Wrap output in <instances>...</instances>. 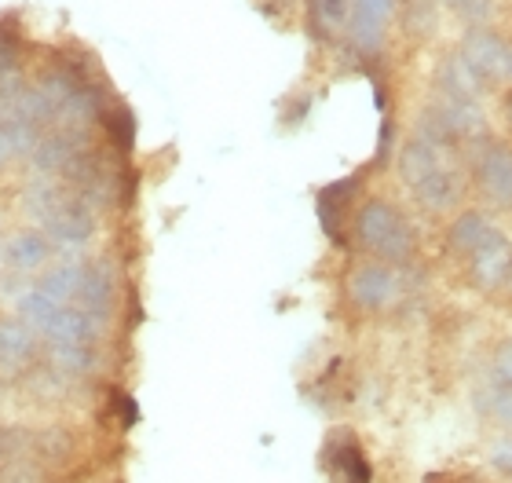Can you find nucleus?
Segmentation results:
<instances>
[{"mask_svg": "<svg viewBox=\"0 0 512 483\" xmlns=\"http://www.w3.org/2000/svg\"><path fill=\"white\" fill-rule=\"evenodd\" d=\"M52 257H55V246L48 242V235L37 224L15 227L0 242V264L11 275H37V271H44L52 264Z\"/></svg>", "mask_w": 512, "mask_h": 483, "instance_id": "f8f14e48", "label": "nucleus"}, {"mask_svg": "<svg viewBox=\"0 0 512 483\" xmlns=\"http://www.w3.org/2000/svg\"><path fill=\"white\" fill-rule=\"evenodd\" d=\"M469 180L483 194V202L512 213V143L483 140L472 154Z\"/></svg>", "mask_w": 512, "mask_h": 483, "instance_id": "39448f33", "label": "nucleus"}, {"mask_svg": "<svg viewBox=\"0 0 512 483\" xmlns=\"http://www.w3.org/2000/svg\"><path fill=\"white\" fill-rule=\"evenodd\" d=\"M447 161H450V151L421 140V136H410V140L399 147V154H395V172H399V180L414 191L417 183L428 180V176H432L436 169H443Z\"/></svg>", "mask_w": 512, "mask_h": 483, "instance_id": "6ab92c4d", "label": "nucleus"}, {"mask_svg": "<svg viewBox=\"0 0 512 483\" xmlns=\"http://www.w3.org/2000/svg\"><path fill=\"white\" fill-rule=\"evenodd\" d=\"M502 290H505V293H509V297H512V268H509V275H505V286H502Z\"/></svg>", "mask_w": 512, "mask_h": 483, "instance_id": "f704fd0d", "label": "nucleus"}, {"mask_svg": "<svg viewBox=\"0 0 512 483\" xmlns=\"http://www.w3.org/2000/svg\"><path fill=\"white\" fill-rule=\"evenodd\" d=\"M505 85H512V52H509V66H505Z\"/></svg>", "mask_w": 512, "mask_h": 483, "instance_id": "72a5a7b5", "label": "nucleus"}, {"mask_svg": "<svg viewBox=\"0 0 512 483\" xmlns=\"http://www.w3.org/2000/svg\"><path fill=\"white\" fill-rule=\"evenodd\" d=\"M494 231V220L487 209L480 205H472V209H458V213L450 216L447 231H443V246H447L450 257H469L480 249V242Z\"/></svg>", "mask_w": 512, "mask_h": 483, "instance_id": "f3484780", "label": "nucleus"}, {"mask_svg": "<svg viewBox=\"0 0 512 483\" xmlns=\"http://www.w3.org/2000/svg\"><path fill=\"white\" fill-rule=\"evenodd\" d=\"M439 4H447V8H454V4H458V0H439Z\"/></svg>", "mask_w": 512, "mask_h": 483, "instance_id": "c9c22d12", "label": "nucleus"}, {"mask_svg": "<svg viewBox=\"0 0 512 483\" xmlns=\"http://www.w3.org/2000/svg\"><path fill=\"white\" fill-rule=\"evenodd\" d=\"M491 381L512 388V341H502L491 355Z\"/></svg>", "mask_w": 512, "mask_h": 483, "instance_id": "cd10ccee", "label": "nucleus"}, {"mask_svg": "<svg viewBox=\"0 0 512 483\" xmlns=\"http://www.w3.org/2000/svg\"><path fill=\"white\" fill-rule=\"evenodd\" d=\"M99 136H103V147L110 154H118V158H132L136 151V140H139V121H136V110L128 107L125 99H114L107 107V114L99 118Z\"/></svg>", "mask_w": 512, "mask_h": 483, "instance_id": "412c9836", "label": "nucleus"}, {"mask_svg": "<svg viewBox=\"0 0 512 483\" xmlns=\"http://www.w3.org/2000/svg\"><path fill=\"white\" fill-rule=\"evenodd\" d=\"M26 88V85H22ZM19 88V92H22ZM19 92H8V88H0V118H4V114H8L11 110V103H15V96H19Z\"/></svg>", "mask_w": 512, "mask_h": 483, "instance_id": "2f4dec72", "label": "nucleus"}, {"mask_svg": "<svg viewBox=\"0 0 512 483\" xmlns=\"http://www.w3.org/2000/svg\"><path fill=\"white\" fill-rule=\"evenodd\" d=\"M359 191H363V176H344V180L319 187V194H315V213H319L322 235L330 238L337 249L352 246L348 238H352V213L359 205Z\"/></svg>", "mask_w": 512, "mask_h": 483, "instance_id": "423d86ee", "label": "nucleus"}, {"mask_svg": "<svg viewBox=\"0 0 512 483\" xmlns=\"http://www.w3.org/2000/svg\"><path fill=\"white\" fill-rule=\"evenodd\" d=\"M92 143H96V132L92 129H59V125H52V129L41 132V140L33 143V151L26 161L41 176H63L66 165L85 151V147H92Z\"/></svg>", "mask_w": 512, "mask_h": 483, "instance_id": "9b49d317", "label": "nucleus"}, {"mask_svg": "<svg viewBox=\"0 0 512 483\" xmlns=\"http://www.w3.org/2000/svg\"><path fill=\"white\" fill-rule=\"evenodd\" d=\"M0 483H41V469L26 462H11L8 469H0Z\"/></svg>", "mask_w": 512, "mask_h": 483, "instance_id": "c85d7f7f", "label": "nucleus"}, {"mask_svg": "<svg viewBox=\"0 0 512 483\" xmlns=\"http://www.w3.org/2000/svg\"><path fill=\"white\" fill-rule=\"evenodd\" d=\"M494 0H458L454 4V15H458L465 26H494Z\"/></svg>", "mask_w": 512, "mask_h": 483, "instance_id": "a878e982", "label": "nucleus"}, {"mask_svg": "<svg viewBox=\"0 0 512 483\" xmlns=\"http://www.w3.org/2000/svg\"><path fill=\"white\" fill-rule=\"evenodd\" d=\"M22 209L33 224L41 227L55 249H85L99 235V213L85 205L59 176H41L22 187Z\"/></svg>", "mask_w": 512, "mask_h": 483, "instance_id": "f257e3e1", "label": "nucleus"}, {"mask_svg": "<svg viewBox=\"0 0 512 483\" xmlns=\"http://www.w3.org/2000/svg\"><path fill=\"white\" fill-rule=\"evenodd\" d=\"M491 462L498 473H509L512 476V440H498L491 451Z\"/></svg>", "mask_w": 512, "mask_h": 483, "instance_id": "7c9ffc66", "label": "nucleus"}, {"mask_svg": "<svg viewBox=\"0 0 512 483\" xmlns=\"http://www.w3.org/2000/svg\"><path fill=\"white\" fill-rule=\"evenodd\" d=\"M352 242L359 253L395 268H406L417 257V235L406 213L388 198H363L352 213Z\"/></svg>", "mask_w": 512, "mask_h": 483, "instance_id": "f03ea898", "label": "nucleus"}, {"mask_svg": "<svg viewBox=\"0 0 512 483\" xmlns=\"http://www.w3.org/2000/svg\"><path fill=\"white\" fill-rule=\"evenodd\" d=\"M44 344H103L110 337V322L85 312L81 304H59L44 322Z\"/></svg>", "mask_w": 512, "mask_h": 483, "instance_id": "ddd939ff", "label": "nucleus"}, {"mask_svg": "<svg viewBox=\"0 0 512 483\" xmlns=\"http://www.w3.org/2000/svg\"><path fill=\"white\" fill-rule=\"evenodd\" d=\"M502 118H505V125L512 129V85L505 88V99H502Z\"/></svg>", "mask_w": 512, "mask_h": 483, "instance_id": "473e14b6", "label": "nucleus"}, {"mask_svg": "<svg viewBox=\"0 0 512 483\" xmlns=\"http://www.w3.org/2000/svg\"><path fill=\"white\" fill-rule=\"evenodd\" d=\"M44 363L70 381H85L103 370L107 355L103 344H44Z\"/></svg>", "mask_w": 512, "mask_h": 483, "instance_id": "a211bd4d", "label": "nucleus"}, {"mask_svg": "<svg viewBox=\"0 0 512 483\" xmlns=\"http://www.w3.org/2000/svg\"><path fill=\"white\" fill-rule=\"evenodd\" d=\"M44 125L22 114H4L0 118V172H8L15 161H26L33 143L41 140Z\"/></svg>", "mask_w": 512, "mask_h": 483, "instance_id": "4be33fe9", "label": "nucleus"}, {"mask_svg": "<svg viewBox=\"0 0 512 483\" xmlns=\"http://www.w3.org/2000/svg\"><path fill=\"white\" fill-rule=\"evenodd\" d=\"M414 202L425 209V213L439 216V213H454V209H461L465 205V194H469V176L458 169V165H443V169H436L428 180H421L414 187Z\"/></svg>", "mask_w": 512, "mask_h": 483, "instance_id": "4468645a", "label": "nucleus"}, {"mask_svg": "<svg viewBox=\"0 0 512 483\" xmlns=\"http://www.w3.org/2000/svg\"><path fill=\"white\" fill-rule=\"evenodd\" d=\"M110 407H114V418L121 421V429H132L139 421V403L128 396L125 388H114V392H110Z\"/></svg>", "mask_w": 512, "mask_h": 483, "instance_id": "bb28decb", "label": "nucleus"}, {"mask_svg": "<svg viewBox=\"0 0 512 483\" xmlns=\"http://www.w3.org/2000/svg\"><path fill=\"white\" fill-rule=\"evenodd\" d=\"M512 41L494 26H465V37L458 44V55L469 63V70L483 85H505V66H509Z\"/></svg>", "mask_w": 512, "mask_h": 483, "instance_id": "6e6552de", "label": "nucleus"}, {"mask_svg": "<svg viewBox=\"0 0 512 483\" xmlns=\"http://www.w3.org/2000/svg\"><path fill=\"white\" fill-rule=\"evenodd\" d=\"M77 282H81V260H55L37 275V290L44 297H52L55 304H74L77 297Z\"/></svg>", "mask_w": 512, "mask_h": 483, "instance_id": "5701e85b", "label": "nucleus"}, {"mask_svg": "<svg viewBox=\"0 0 512 483\" xmlns=\"http://www.w3.org/2000/svg\"><path fill=\"white\" fill-rule=\"evenodd\" d=\"M348 15H352V0H300V19L311 44L333 48L344 41L348 30Z\"/></svg>", "mask_w": 512, "mask_h": 483, "instance_id": "2eb2a0df", "label": "nucleus"}, {"mask_svg": "<svg viewBox=\"0 0 512 483\" xmlns=\"http://www.w3.org/2000/svg\"><path fill=\"white\" fill-rule=\"evenodd\" d=\"M30 451L37 454V462H44V465H66L70 458H74L77 440L66 425H48V429L33 432Z\"/></svg>", "mask_w": 512, "mask_h": 483, "instance_id": "b1692460", "label": "nucleus"}, {"mask_svg": "<svg viewBox=\"0 0 512 483\" xmlns=\"http://www.w3.org/2000/svg\"><path fill=\"white\" fill-rule=\"evenodd\" d=\"M399 11H403V0H352V15H348L341 44L359 63H377L388 48V33Z\"/></svg>", "mask_w": 512, "mask_h": 483, "instance_id": "20e7f679", "label": "nucleus"}, {"mask_svg": "<svg viewBox=\"0 0 512 483\" xmlns=\"http://www.w3.org/2000/svg\"><path fill=\"white\" fill-rule=\"evenodd\" d=\"M326 469L341 483H370L374 480V469H370V458L363 454V447L355 443L352 432H333L326 440Z\"/></svg>", "mask_w": 512, "mask_h": 483, "instance_id": "aec40b11", "label": "nucleus"}, {"mask_svg": "<svg viewBox=\"0 0 512 483\" xmlns=\"http://www.w3.org/2000/svg\"><path fill=\"white\" fill-rule=\"evenodd\" d=\"M44 359V337L19 315H0V377H19Z\"/></svg>", "mask_w": 512, "mask_h": 483, "instance_id": "9d476101", "label": "nucleus"}, {"mask_svg": "<svg viewBox=\"0 0 512 483\" xmlns=\"http://www.w3.org/2000/svg\"><path fill=\"white\" fill-rule=\"evenodd\" d=\"M0 458H4V447H0Z\"/></svg>", "mask_w": 512, "mask_h": 483, "instance_id": "e433bc0d", "label": "nucleus"}, {"mask_svg": "<svg viewBox=\"0 0 512 483\" xmlns=\"http://www.w3.org/2000/svg\"><path fill=\"white\" fill-rule=\"evenodd\" d=\"M483 414H491L494 421H502L505 429H512V388L498 385L487 377V385H480V396H476Z\"/></svg>", "mask_w": 512, "mask_h": 483, "instance_id": "393cba45", "label": "nucleus"}, {"mask_svg": "<svg viewBox=\"0 0 512 483\" xmlns=\"http://www.w3.org/2000/svg\"><path fill=\"white\" fill-rule=\"evenodd\" d=\"M308 110H311V96H297V99H293V103L286 107V114H282V125H286V129L300 125V121L308 118Z\"/></svg>", "mask_w": 512, "mask_h": 483, "instance_id": "c756f323", "label": "nucleus"}, {"mask_svg": "<svg viewBox=\"0 0 512 483\" xmlns=\"http://www.w3.org/2000/svg\"><path fill=\"white\" fill-rule=\"evenodd\" d=\"M344 297L355 312L381 315L403 301V268L384 264V260L366 257L348 268L344 275Z\"/></svg>", "mask_w": 512, "mask_h": 483, "instance_id": "7ed1b4c3", "label": "nucleus"}, {"mask_svg": "<svg viewBox=\"0 0 512 483\" xmlns=\"http://www.w3.org/2000/svg\"><path fill=\"white\" fill-rule=\"evenodd\" d=\"M432 88H436V99H447V103H480L483 96V81L469 70V63L461 59L458 52L443 55L432 74Z\"/></svg>", "mask_w": 512, "mask_h": 483, "instance_id": "dca6fc26", "label": "nucleus"}, {"mask_svg": "<svg viewBox=\"0 0 512 483\" xmlns=\"http://www.w3.org/2000/svg\"><path fill=\"white\" fill-rule=\"evenodd\" d=\"M512 268V238L502 227H494L491 235L483 238L480 249L465 257V279L472 290L480 293H498L505 286V275Z\"/></svg>", "mask_w": 512, "mask_h": 483, "instance_id": "1a4fd4ad", "label": "nucleus"}, {"mask_svg": "<svg viewBox=\"0 0 512 483\" xmlns=\"http://www.w3.org/2000/svg\"><path fill=\"white\" fill-rule=\"evenodd\" d=\"M74 304H81L85 312L99 315V319L114 322L121 308V271L114 257H92L81 260V282H77Z\"/></svg>", "mask_w": 512, "mask_h": 483, "instance_id": "0eeeda50", "label": "nucleus"}]
</instances>
